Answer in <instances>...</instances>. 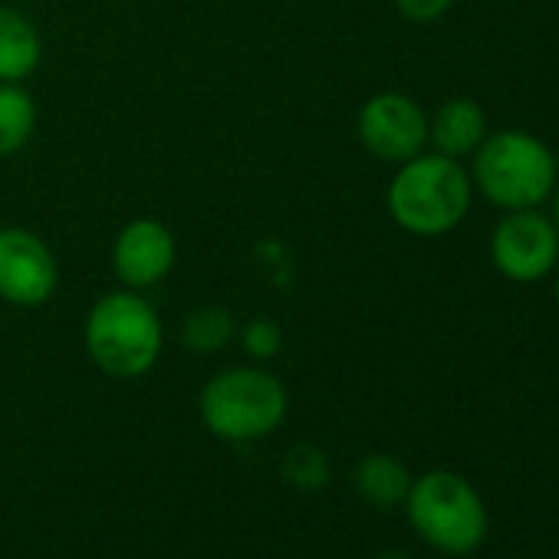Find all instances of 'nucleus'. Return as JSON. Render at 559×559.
<instances>
[{
  "label": "nucleus",
  "instance_id": "nucleus-16",
  "mask_svg": "<svg viewBox=\"0 0 559 559\" xmlns=\"http://www.w3.org/2000/svg\"><path fill=\"white\" fill-rule=\"evenodd\" d=\"M395 4H399L405 21H412V24H435V21H441L451 11L454 0H395Z\"/></svg>",
  "mask_w": 559,
  "mask_h": 559
},
{
  "label": "nucleus",
  "instance_id": "nucleus-10",
  "mask_svg": "<svg viewBox=\"0 0 559 559\" xmlns=\"http://www.w3.org/2000/svg\"><path fill=\"white\" fill-rule=\"evenodd\" d=\"M487 135H490V119H487L484 106L471 96L444 99L428 116V145L438 155L464 162L480 148V142Z\"/></svg>",
  "mask_w": 559,
  "mask_h": 559
},
{
  "label": "nucleus",
  "instance_id": "nucleus-1",
  "mask_svg": "<svg viewBox=\"0 0 559 559\" xmlns=\"http://www.w3.org/2000/svg\"><path fill=\"white\" fill-rule=\"evenodd\" d=\"M385 204L402 230L415 237H441L471 214L474 185L464 162L425 148L395 168Z\"/></svg>",
  "mask_w": 559,
  "mask_h": 559
},
{
  "label": "nucleus",
  "instance_id": "nucleus-11",
  "mask_svg": "<svg viewBox=\"0 0 559 559\" xmlns=\"http://www.w3.org/2000/svg\"><path fill=\"white\" fill-rule=\"evenodd\" d=\"M44 44L27 14L0 4V83H24L40 67Z\"/></svg>",
  "mask_w": 559,
  "mask_h": 559
},
{
  "label": "nucleus",
  "instance_id": "nucleus-4",
  "mask_svg": "<svg viewBox=\"0 0 559 559\" xmlns=\"http://www.w3.org/2000/svg\"><path fill=\"white\" fill-rule=\"evenodd\" d=\"M287 389L273 372L257 366H230L201 389V421L221 441H260L287 418Z\"/></svg>",
  "mask_w": 559,
  "mask_h": 559
},
{
  "label": "nucleus",
  "instance_id": "nucleus-14",
  "mask_svg": "<svg viewBox=\"0 0 559 559\" xmlns=\"http://www.w3.org/2000/svg\"><path fill=\"white\" fill-rule=\"evenodd\" d=\"M237 336L234 317L221 307H201L191 317H185L181 340L191 353H217Z\"/></svg>",
  "mask_w": 559,
  "mask_h": 559
},
{
  "label": "nucleus",
  "instance_id": "nucleus-2",
  "mask_svg": "<svg viewBox=\"0 0 559 559\" xmlns=\"http://www.w3.org/2000/svg\"><path fill=\"white\" fill-rule=\"evenodd\" d=\"M471 185L474 194L490 201L500 211L543 207L549 191L559 181L556 152L526 129L490 132L480 148L471 155Z\"/></svg>",
  "mask_w": 559,
  "mask_h": 559
},
{
  "label": "nucleus",
  "instance_id": "nucleus-6",
  "mask_svg": "<svg viewBox=\"0 0 559 559\" xmlns=\"http://www.w3.org/2000/svg\"><path fill=\"white\" fill-rule=\"evenodd\" d=\"M490 263L510 284H539L559 263V230L543 207L503 211L490 230Z\"/></svg>",
  "mask_w": 559,
  "mask_h": 559
},
{
  "label": "nucleus",
  "instance_id": "nucleus-13",
  "mask_svg": "<svg viewBox=\"0 0 559 559\" xmlns=\"http://www.w3.org/2000/svg\"><path fill=\"white\" fill-rule=\"evenodd\" d=\"M37 129V103L21 83H0V158L17 155Z\"/></svg>",
  "mask_w": 559,
  "mask_h": 559
},
{
  "label": "nucleus",
  "instance_id": "nucleus-18",
  "mask_svg": "<svg viewBox=\"0 0 559 559\" xmlns=\"http://www.w3.org/2000/svg\"><path fill=\"white\" fill-rule=\"evenodd\" d=\"M552 300H556V310H559V263L552 270Z\"/></svg>",
  "mask_w": 559,
  "mask_h": 559
},
{
  "label": "nucleus",
  "instance_id": "nucleus-17",
  "mask_svg": "<svg viewBox=\"0 0 559 559\" xmlns=\"http://www.w3.org/2000/svg\"><path fill=\"white\" fill-rule=\"evenodd\" d=\"M546 217H549L552 227L559 230V181H556V188H552L549 198H546Z\"/></svg>",
  "mask_w": 559,
  "mask_h": 559
},
{
  "label": "nucleus",
  "instance_id": "nucleus-9",
  "mask_svg": "<svg viewBox=\"0 0 559 559\" xmlns=\"http://www.w3.org/2000/svg\"><path fill=\"white\" fill-rule=\"evenodd\" d=\"M178 257L175 234L155 217L129 221L112 243V270L129 290H148L171 273Z\"/></svg>",
  "mask_w": 559,
  "mask_h": 559
},
{
  "label": "nucleus",
  "instance_id": "nucleus-19",
  "mask_svg": "<svg viewBox=\"0 0 559 559\" xmlns=\"http://www.w3.org/2000/svg\"><path fill=\"white\" fill-rule=\"evenodd\" d=\"M379 559H412V556H405V552H382Z\"/></svg>",
  "mask_w": 559,
  "mask_h": 559
},
{
  "label": "nucleus",
  "instance_id": "nucleus-5",
  "mask_svg": "<svg viewBox=\"0 0 559 559\" xmlns=\"http://www.w3.org/2000/svg\"><path fill=\"white\" fill-rule=\"evenodd\" d=\"M405 513L415 533L448 556L474 552L490 530L484 497L454 471H428L415 477L405 497Z\"/></svg>",
  "mask_w": 559,
  "mask_h": 559
},
{
  "label": "nucleus",
  "instance_id": "nucleus-7",
  "mask_svg": "<svg viewBox=\"0 0 559 559\" xmlns=\"http://www.w3.org/2000/svg\"><path fill=\"white\" fill-rule=\"evenodd\" d=\"M356 129L366 152L392 165H402L428 148V112L405 93H376L366 99Z\"/></svg>",
  "mask_w": 559,
  "mask_h": 559
},
{
  "label": "nucleus",
  "instance_id": "nucleus-12",
  "mask_svg": "<svg viewBox=\"0 0 559 559\" xmlns=\"http://www.w3.org/2000/svg\"><path fill=\"white\" fill-rule=\"evenodd\" d=\"M412 480L415 477L408 474L405 461H399L395 454H369L356 467V490L372 507L405 503Z\"/></svg>",
  "mask_w": 559,
  "mask_h": 559
},
{
  "label": "nucleus",
  "instance_id": "nucleus-3",
  "mask_svg": "<svg viewBox=\"0 0 559 559\" xmlns=\"http://www.w3.org/2000/svg\"><path fill=\"white\" fill-rule=\"evenodd\" d=\"M86 353L109 379H142L162 359L158 310L139 290H116L93 304L83 326Z\"/></svg>",
  "mask_w": 559,
  "mask_h": 559
},
{
  "label": "nucleus",
  "instance_id": "nucleus-8",
  "mask_svg": "<svg viewBox=\"0 0 559 559\" xmlns=\"http://www.w3.org/2000/svg\"><path fill=\"white\" fill-rule=\"evenodd\" d=\"M60 287V266L47 240L27 227H0V300L44 307Z\"/></svg>",
  "mask_w": 559,
  "mask_h": 559
},
{
  "label": "nucleus",
  "instance_id": "nucleus-15",
  "mask_svg": "<svg viewBox=\"0 0 559 559\" xmlns=\"http://www.w3.org/2000/svg\"><path fill=\"white\" fill-rule=\"evenodd\" d=\"M240 343L253 359H273L280 349H284V330L266 317H257L240 330Z\"/></svg>",
  "mask_w": 559,
  "mask_h": 559
}]
</instances>
